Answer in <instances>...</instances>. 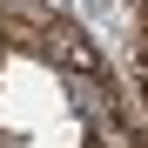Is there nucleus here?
<instances>
[{
	"label": "nucleus",
	"instance_id": "nucleus-2",
	"mask_svg": "<svg viewBox=\"0 0 148 148\" xmlns=\"http://www.w3.org/2000/svg\"><path fill=\"white\" fill-rule=\"evenodd\" d=\"M0 47H7V40H0Z\"/></svg>",
	"mask_w": 148,
	"mask_h": 148
},
{
	"label": "nucleus",
	"instance_id": "nucleus-1",
	"mask_svg": "<svg viewBox=\"0 0 148 148\" xmlns=\"http://www.w3.org/2000/svg\"><path fill=\"white\" fill-rule=\"evenodd\" d=\"M141 101H148V74H141Z\"/></svg>",
	"mask_w": 148,
	"mask_h": 148
}]
</instances>
